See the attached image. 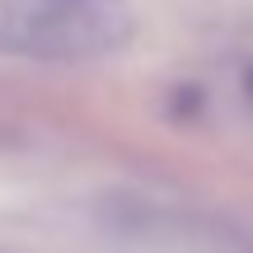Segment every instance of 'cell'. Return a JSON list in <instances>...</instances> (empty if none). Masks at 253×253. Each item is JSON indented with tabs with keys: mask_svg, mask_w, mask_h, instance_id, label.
Returning <instances> with one entry per match:
<instances>
[{
	"mask_svg": "<svg viewBox=\"0 0 253 253\" xmlns=\"http://www.w3.org/2000/svg\"><path fill=\"white\" fill-rule=\"evenodd\" d=\"M14 38L38 56H94L126 38V14L108 0H24Z\"/></svg>",
	"mask_w": 253,
	"mask_h": 253,
	"instance_id": "6da1fadb",
	"label": "cell"
},
{
	"mask_svg": "<svg viewBox=\"0 0 253 253\" xmlns=\"http://www.w3.org/2000/svg\"><path fill=\"white\" fill-rule=\"evenodd\" d=\"M113 230L160 253H253V239L225 220L178 207H155V202H122L113 216Z\"/></svg>",
	"mask_w": 253,
	"mask_h": 253,
	"instance_id": "7a4b0ae2",
	"label": "cell"
}]
</instances>
